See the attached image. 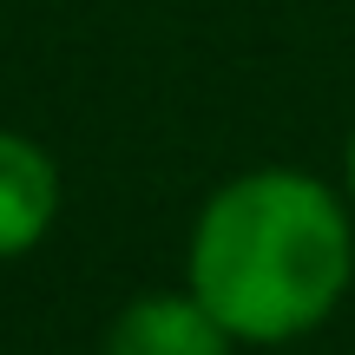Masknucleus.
<instances>
[{
    "mask_svg": "<svg viewBox=\"0 0 355 355\" xmlns=\"http://www.w3.org/2000/svg\"><path fill=\"white\" fill-rule=\"evenodd\" d=\"M60 224V165L40 139L0 125V257H26Z\"/></svg>",
    "mask_w": 355,
    "mask_h": 355,
    "instance_id": "3",
    "label": "nucleus"
},
{
    "mask_svg": "<svg viewBox=\"0 0 355 355\" xmlns=\"http://www.w3.org/2000/svg\"><path fill=\"white\" fill-rule=\"evenodd\" d=\"M230 349L237 343L224 336V322L191 290L132 296V303L105 322V343H99V355H230Z\"/></svg>",
    "mask_w": 355,
    "mask_h": 355,
    "instance_id": "2",
    "label": "nucleus"
},
{
    "mask_svg": "<svg viewBox=\"0 0 355 355\" xmlns=\"http://www.w3.org/2000/svg\"><path fill=\"white\" fill-rule=\"evenodd\" d=\"M349 211H355V139H349Z\"/></svg>",
    "mask_w": 355,
    "mask_h": 355,
    "instance_id": "4",
    "label": "nucleus"
},
{
    "mask_svg": "<svg viewBox=\"0 0 355 355\" xmlns=\"http://www.w3.org/2000/svg\"><path fill=\"white\" fill-rule=\"evenodd\" d=\"M355 283V211L322 178L263 165L204 198L184 290L243 349H283L336 316Z\"/></svg>",
    "mask_w": 355,
    "mask_h": 355,
    "instance_id": "1",
    "label": "nucleus"
}]
</instances>
